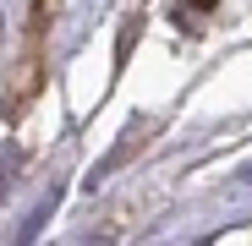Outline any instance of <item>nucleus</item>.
<instances>
[{"mask_svg": "<svg viewBox=\"0 0 252 246\" xmlns=\"http://www.w3.org/2000/svg\"><path fill=\"white\" fill-rule=\"evenodd\" d=\"M192 6H214V0H192Z\"/></svg>", "mask_w": 252, "mask_h": 246, "instance_id": "nucleus-1", "label": "nucleus"}]
</instances>
